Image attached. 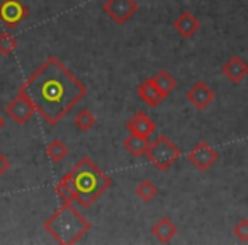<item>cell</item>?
<instances>
[{"label":"cell","instance_id":"obj_21","mask_svg":"<svg viewBox=\"0 0 248 245\" xmlns=\"http://www.w3.org/2000/svg\"><path fill=\"white\" fill-rule=\"evenodd\" d=\"M56 194H58V197L63 201V203H73V193H72V187H70L68 180L63 177L62 180H60L58 184H56Z\"/></svg>","mask_w":248,"mask_h":245},{"label":"cell","instance_id":"obj_18","mask_svg":"<svg viewBox=\"0 0 248 245\" xmlns=\"http://www.w3.org/2000/svg\"><path fill=\"white\" fill-rule=\"evenodd\" d=\"M158 194V187L152 182V180L145 179L136 186V196L143 201V203H150L155 199V196Z\"/></svg>","mask_w":248,"mask_h":245},{"label":"cell","instance_id":"obj_17","mask_svg":"<svg viewBox=\"0 0 248 245\" xmlns=\"http://www.w3.org/2000/svg\"><path fill=\"white\" fill-rule=\"evenodd\" d=\"M46 155L49 157L51 162L60 163L66 159V155H68V147H66L62 140H53V142L46 147Z\"/></svg>","mask_w":248,"mask_h":245},{"label":"cell","instance_id":"obj_2","mask_svg":"<svg viewBox=\"0 0 248 245\" xmlns=\"http://www.w3.org/2000/svg\"><path fill=\"white\" fill-rule=\"evenodd\" d=\"M63 177L72 187L73 199L83 208L92 206L112 186V179L104 174L90 157H82Z\"/></svg>","mask_w":248,"mask_h":245},{"label":"cell","instance_id":"obj_23","mask_svg":"<svg viewBox=\"0 0 248 245\" xmlns=\"http://www.w3.org/2000/svg\"><path fill=\"white\" fill-rule=\"evenodd\" d=\"M9 169H11V162H9L7 157H5L4 153H0V177L4 176Z\"/></svg>","mask_w":248,"mask_h":245},{"label":"cell","instance_id":"obj_14","mask_svg":"<svg viewBox=\"0 0 248 245\" xmlns=\"http://www.w3.org/2000/svg\"><path fill=\"white\" fill-rule=\"evenodd\" d=\"M152 233L158 238V242L169 244V242H172L173 238H175V235L179 233V230H177V227L173 225L172 220H169V218H160V220L152 227Z\"/></svg>","mask_w":248,"mask_h":245},{"label":"cell","instance_id":"obj_22","mask_svg":"<svg viewBox=\"0 0 248 245\" xmlns=\"http://www.w3.org/2000/svg\"><path fill=\"white\" fill-rule=\"evenodd\" d=\"M234 235L240 242H248V220L247 218H241L233 228Z\"/></svg>","mask_w":248,"mask_h":245},{"label":"cell","instance_id":"obj_4","mask_svg":"<svg viewBox=\"0 0 248 245\" xmlns=\"http://www.w3.org/2000/svg\"><path fill=\"white\" fill-rule=\"evenodd\" d=\"M146 159L158 169L160 172H165L175 163V160L180 157V150L169 136L160 135L153 143H150L148 150L145 152Z\"/></svg>","mask_w":248,"mask_h":245},{"label":"cell","instance_id":"obj_1","mask_svg":"<svg viewBox=\"0 0 248 245\" xmlns=\"http://www.w3.org/2000/svg\"><path fill=\"white\" fill-rule=\"evenodd\" d=\"M19 92L31 100L49 126H56L87 96V87L56 56H49L19 87Z\"/></svg>","mask_w":248,"mask_h":245},{"label":"cell","instance_id":"obj_8","mask_svg":"<svg viewBox=\"0 0 248 245\" xmlns=\"http://www.w3.org/2000/svg\"><path fill=\"white\" fill-rule=\"evenodd\" d=\"M36 109L32 106V102L24 96L22 92H19L11 102L5 107V114L11 117L12 121H16L17 125H24L26 121H29L34 116Z\"/></svg>","mask_w":248,"mask_h":245},{"label":"cell","instance_id":"obj_12","mask_svg":"<svg viewBox=\"0 0 248 245\" xmlns=\"http://www.w3.org/2000/svg\"><path fill=\"white\" fill-rule=\"evenodd\" d=\"M138 96L145 104H148L150 107H158L163 102L165 96L158 90V87L155 85L153 79H145L138 85Z\"/></svg>","mask_w":248,"mask_h":245},{"label":"cell","instance_id":"obj_11","mask_svg":"<svg viewBox=\"0 0 248 245\" xmlns=\"http://www.w3.org/2000/svg\"><path fill=\"white\" fill-rule=\"evenodd\" d=\"M156 125L150 119V116L143 111H138L131 119H128L126 123V130L129 133H135V135H141V136H150L155 131Z\"/></svg>","mask_w":248,"mask_h":245},{"label":"cell","instance_id":"obj_5","mask_svg":"<svg viewBox=\"0 0 248 245\" xmlns=\"http://www.w3.org/2000/svg\"><path fill=\"white\" fill-rule=\"evenodd\" d=\"M102 11L116 24H126L136 14L138 4L136 0H106L102 4Z\"/></svg>","mask_w":248,"mask_h":245},{"label":"cell","instance_id":"obj_24","mask_svg":"<svg viewBox=\"0 0 248 245\" xmlns=\"http://www.w3.org/2000/svg\"><path fill=\"white\" fill-rule=\"evenodd\" d=\"M4 126H5V119L0 116V130H4Z\"/></svg>","mask_w":248,"mask_h":245},{"label":"cell","instance_id":"obj_7","mask_svg":"<svg viewBox=\"0 0 248 245\" xmlns=\"http://www.w3.org/2000/svg\"><path fill=\"white\" fill-rule=\"evenodd\" d=\"M29 16V9L22 0H2L0 2V21L9 29H14L26 21Z\"/></svg>","mask_w":248,"mask_h":245},{"label":"cell","instance_id":"obj_9","mask_svg":"<svg viewBox=\"0 0 248 245\" xmlns=\"http://www.w3.org/2000/svg\"><path fill=\"white\" fill-rule=\"evenodd\" d=\"M186 97H187V100H189V102L196 107V109L206 111L207 107L214 102V99H216V94H214V90L211 89L206 82L199 80V82H196L189 90H187Z\"/></svg>","mask_w":248,"mask_h":245},{"label":"cell","instance_id":"obj_10","mask_svg":"<svg viewBox=\"0 0 248 245\" xmlns=\"http://www.w3.org/2000/svg\"><path fill=\"white\" fill-rule=\"evenodd\" d=\"M173 29H175L177 34L182 36L184 39H190L201 29V22L192 12L182 11L175 17V21H173Z\"/></svg>","mask_w":248,"mask_h":245},{"label":"cell","instance_id":"obj_16","mask_svg":"<svg viewBox=\"0 0 248 245\" xmlns=\"http://www.w3.org/2000/svg\"><path fill=\"white\" fill-rule=\"evenodd\" d=\"M152 79H153V82H155V85L158 87V90L165 97L169 96L170 92H173L177 87V80L173 79L167 70H158V72L155 73V77H152Z\"/></svg>","mask_w":248,"mask_h":245},{"label":"cell","instance_id":"obj_19","mask_svg":"<svg viewBox=\"0 0 248 245\" xmlns=\"http://www.w3.org/2000/svg\"><path fill=\"white\" fill-rule=\"evenodd\" d=\"M97 119L95 116L92 114V111L89 109H82L75 114V125L80 131H90V130L95 126Z\"/></svg>","mask_w":248,"mask_h":245},{"label":"cell","instance_id":"obj_3","mask_svg":"<svg viewBox=\"0 0 248 245\" xmlns=\"http://www.w3.org/2000/svg\"><path fill=\"white\" fill-rule=\"evenodd\" d=\"M45 230L58 244L72 245L80 242L92 228V223L73 206V203H63L48 220L45 221Z\"/></svg>","mask_w":248,"mask_h":245},{"label":"cell","instance_id":"obj_15","mask_svg":"<svg viewBox=\"0 0 248 245\" xmlns=\"http://www.w3.org/2000/svg\"><path fill=\"white\" fill-rule=\"evenodd\" d=\"M150 143H152V142H150L148 136H141V135H135V133H129V135L124 138L123 145L133 157H141V155H145V152L148 150Z\"/></svg>","mask_w":248,"mask_h":245},{"label":"cell","instance_id":"obj_6","mask_svg":"<svg viewBox=\"0 0 248 245\" xmlns=\"http://www.w3.org/2000/svg\"><path fill=\"white\" fill-rule=\"evenodd\" d=\"M217 152L209 145L207 142H199L192 147L189 153H187V160L192 163L194 169H197L199 172H206L209 170L214 163L217 162Z\"/></svg>","mask_w":248,"mask_h":245},{"label":"cell","instance_id":"obj_13","mask_svg":"<svg viewBox=\"0 0 248 245\" xmlns=\"http://www.w3.org/2000/svg\"><path fill=\"white\" fill-rule=\"evenodd\" d=\"M223 73L230 79L231 83L238 85V83L248 75V65L240 58V56L234 55L223 65Z\"/></svg>","mask_w":248,"mask_h":245},{"label":"cell","instance_id":"obj_20","mask_svg":"<svg viewBox=\"0 0 248 245\" xmlns=\"http://www.w3.org/2000/svg\"><path fill=\"white\" fill-rule=\"evenodd\" d=\"M16 48H17V39L11 33H2L0 34V55H12L16 51Z\"/></svg>","mask_w":248,"mask_h":245}]
</instances>
